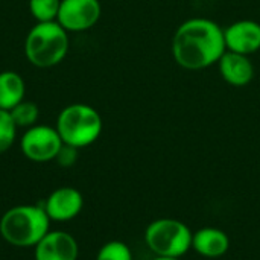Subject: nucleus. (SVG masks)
Listing matches in <instances>:
<instances>
[{"label":"nucleus","mask_w":260,"mask_h":260,"mask_svg":"<svg viewBox=\"0 0 260 260\" xmlns=\"http://www.w3.org/2000/svg\"><path fill=\"white\" fill-rule=\"evenodd\" d=\"M172 56L186 70H201L218 64L224 55V29L209 18L183 21L172 37Z\"/></svg>","instance_id":"f257e3e1"},{"label":"nucleus","mask_w":260,"mask_h":260,"mask_svg":"<svg viewBox=\"0 0 260 260\" xmlns=\"http://www.w3.org/2000/svg\"><path fill=\"white\" fill-rule=\"evenodd\" d=\"M50 219L43 207L17 206L0 219L2 238L14 247H35L49 233Z\"/></svg>","instance_id":"f03ea898"},{"label":"nucleus","mask_w":260,"mask_h":260,"mask_svg":"<svg viewBox=\"0 0 260 260\" xmlns=\"http://www.w3.org/2000/svg\"><path fill=\"white\" fill-rule=\"evenodd\" d=\"M56 131L62 143L79 149L98 140L102 131V119L93 107L73 104L58 116Z\"/></svg>","instance_id":"7ed1b4c3"},{"label":"nucleus","mask_w":260,"mask_h":260,"mask_svg":"<svg viewBox=\"0 0 260 260\" xmlns=\"http://www.w3.org/2000/svg\"><path fill=\"white\" fill-rule=\"evenodd\" d=\"M69 49L66 29L55 21H43L30 29L26 38V56L38 67H52L61 62Z\"/></svg>","instance_id":"20e7f679"},{"label":"nucleus","mask_w":260,"mask_h":260,"mask_svg":"<svg viewBox=\"0 0 260 260\" xmlns=\"http://www.w3.org/2000/svg\"><path fill=\"white\" fill-rule=\"evenodd\" d=\"M145 241L158 257L180 259L192 247V233L181 221L165 218L148 225Z\"/></svg>","instance_id":"39448f33"},{"label":"nucleus","mask_w":260,"mask_h":260,"mask_svg":"<svg viewBox=\"0 0 260 260\" xmlns=\"http://www.w3.org/2000/svg\"><path fill=\"white\" fill-rule=\"evenodd\" d=\"M62 140L56 129L50 126H32L21 139V151L32 161H49L56 158Z\"/></svg>","instance_id":"423d86ee"},{"label":"nucleus","mask_w":260,"mask_h":260,"mask_svg":"<svg viewBox=\"0 0 260 260\" xmlns=\"http://www.w3.org/2000/svg\"><path fill=\"white\" fill-rule=\"evenodd\" d=\"M101 12L99 0H61L58 23L66 30H87L98 23Z\"/></svg>","instance_id":"0eeeda50"},{"label":"nucleus","mask_w":260,"mask_h":260,"mask_svg":"<svg viewBox=\"0 0 260 260\" xmlns=\"http://www.w3.org/2000/svg\"><path fill=\"white\" fill-rule=\"evenodd\" d=\"M225 49L241 55H253L260 50V23L238 20L224 29Z\"/></svg>","instance_id":"6e6552de"},{"label":"nucleus","mask_w":260,"mask_h":260,"mask_svg":"<svg viewBox=\"0 0 260 260\" xmlns=\"http://www.w3.org/2000/svg\"><path fill=\"white\" fill-rule=\"evenodd\" d=\"M84 200L81 192L73 187H59L53 190L43 203V207L50 221H70L82 210Z\"/></svg>","instance_id":"1a4fd4ad"},{"label":"nucleus","mask_w":260,"mask_h":260,"mask_svg":"<svg viewBox=\"0 0 260 260\" xmlns=\"http://www.w3.org/2000/svg\"><path fill=\"white\" fill-rule=\"evenodd\" d=\"M78 244L66 232H49L35 245V260H76Z\"/></svg>","instance_id":"9d476101"},{"label":"nucleus","mask_w":260,"mask_h":260,"mask_svg":"<svg viewBox=\"0 0 260 260\" xmlns=\"http://www.w3.org/2000/svg\"><path fill=\"white\" fill-rule=\"evenodd\" d=\"M218 69L222 79L233 87H245L254 78V66L250 56L225 50L218 61Z\"/></svg>","instance_id":"9b49d317"},{"label":"nucleus","mask_w":260,"mask_h":260,"mask_svg":"<svg viewBox=\"0 0 260 260\" xmlns=\"http://www.w3.org/2000/svg\"><path fill=\"white\" fill-rule=\"evenodd\" d=\"M192 247L198 254L204 257L216 259L229 251L230 241L222 230L207 227L192 235Z\"/></svg>","instance_id":"f8f14e48"},{"label":"nucleus","mask_w":260,"mask_h":260,"mask_svg":"<svg viewBox=\"0 0 260 260\" xmlns=\"http://www.w3.org/2000/svg\"><path fill=\"white\" fill-rule=\"evenodd\" d=\"M24 82L14 72L0 73V108L11 111L23 101Z\"/></svg>","instance_id":"ddd939ff"},{"label":"nucleus","mask_w":260,"mask_h":260,"mask_svg":"<svg viewBox=\"0 0 260 260\" xmlns=\"http://www.w3.org/2000/svg\"><path fill=\"white\" fill-rule=\"evenodd\" d=\"M59 5V0H29V9L40 23L53 21V18L58 17Z\"/></svg>","instance_id":"4468645a"},{"label":"nucleus","mask_w":260,"mask_h":260,"mask_svg":"<svg viewBox=\"0 0 260 260\" xmlns=\"http://www.w3.org/2000/svg\"><path fill=\"white\" fill-rule=\"evenodd\" d=\"M9 113L17 126H32L38 119V107L32 102L21 101Z\"/></svg>","instance_id":"2eb2a0df"},{"label":"nucleus","mask_w":260,"mask_h":260,"mask_svg":"<svg viewBox=\"0 0 260 260\" xmlns=\"http://www.w3.org/2000/svg\"><path fill=\"white\" fill-rule=\"evenodd\" d=\"M17 125L14 123L11 113L0 108V154L8 151L15 140Z\"/></svg>","instance_id":"dca6fc26"},{"label":"nucleus","mask_w":260,"mask_h":260,"mask_svg":"<svg viewBox=\"0 0 260 260\" xmlns=\"http://www.w3.org/2000/svg\"><path fill=\"white\" fill-rule=\"evenodd\" d=\"M96 260H133V254L126 244L111 241L99 250Z\"/></svg>","instance_id":"f3484780"},{"label":"nucleus","mask_w":260,"mask_h":260,"mask_svg":"<svg viewBox=\"0 0 260 260\" xmlns=\"http://www.w3.org/2000/svg\"><path fill=\"white\" fill-rule=\"evenodd\" d=\"M78 160V148L75 146H70V145H66L62 143L58 155H56V161L64 166V168H69V166H73Z\"/></svg>","instance_id":"a211bd4d"},{"label":"nucleus","mask_w":260,"mask_h":260,"mask_svg":"<svg viewBox=\"0 0 260 260\" xmlns=\"http://www.w3.org/2000/svg\"><path fill=\"white\" fill-rule=\"evenodd\" d=\"M154 260H180V259H175V257H157V259Z\"/></svg>","instance_id":"6ab92c4d"}]
</instances>
